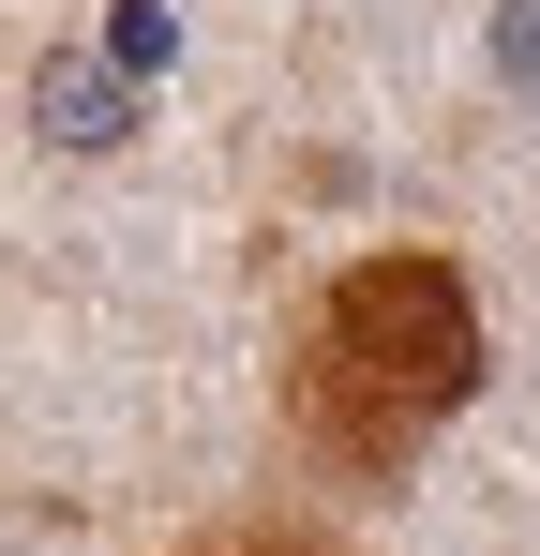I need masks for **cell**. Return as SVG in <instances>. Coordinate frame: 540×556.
<instances>
[{"instance_id":"cell-1","label":"cell","mask_w":540,"mask_h":556,"mask_svg":"<svg viewBox=\"0 0 540 556\" xmlns=\"http://www.w3.org/2000/svg\"><path fill=\"white\" fill-rule=\"evenodd\" d=\"M480 391V301L450 256L390 241V256H346L300 316V362H285V437L331 466V481H406L465 421Z\"/></svg>"},{"instance_id":"cell-2","label":"cell","mask_w":540,"mask_h":556,"mask_svg":"<svg viewBox=\"0 0 540 556\" xmlns=\"http://www.w3.org/2000/svg\"><path fill=\"white\" fill-rule=\"evenodd\" d=\"M30 136L76 151V166H105V151L136 136V76H105L90 46H46V61H30Z\"/></svg>"},{"instance_id":"cell-3","label":"cell","mask_w":540,"mask_h":556,"mask_svg":"<svg viewBox=\"0 0 540 556\" xmlns=\"http://www.w3.org/2000/svg\"><path fill=\"white\" fill-rule=\"evenodd\" d=\"M90 61H105V76H136V91H151V76H166V61H180V15H166V0H120V15H105V46H90Z\"/></svg>"},{"instance_id":"cell-4","label":"cell","mask_w":540,"mask_h":556,"mask_svg":"<svg viewBox=\"0 0 540 556\" xmlns=\"http://www.w3.org/2000/svg\"><path fill=\"white\" fill-rule=\"evenodd\" d=\"M195 556H346V542H331V527H210Z\"/></svg>"},{"instance_id":"cell-5","label":"cell","mask_w":540,"mask_h":556,"mask_svg":"<svg viewBox=\"0 0 540 556\" xmlns=\"http://www.w3.org/2000/svg\"><path fill=\"white\" fill-rule=\"evenodd\" d=\"M496 76H511V91H540V0H511V15H496Z\"/></svg>"}]
</instances>
